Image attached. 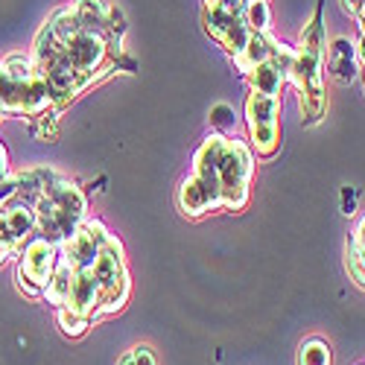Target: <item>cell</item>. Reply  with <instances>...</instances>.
<instances>
[{
  "label": "cell",
  "mask_w": 365,
  "mask_h": 365,
  "mask_svg": "<svg viewBox=\"0 0 365 365\" xmlns=\"http://www.w3.org/2000/svg\"><path fill=\"white\" fill-rule=\"evenodd\" d=\"M18 252V246H15V240H12V234L6 231V222H4V217H0V266H4L12 255Z\"/></svg>",
  "instance_id": "2e32d148"
},
{
  "label": "cell",
  "mask_w": 365,
  "mask_h": 365,
  "mask_svg": "<svg viewBox=\"0 0 365 365\" xmlns=\"http://www.w3.org/2000/svg\"><path fill=\"white\" fill-rule=\"evenodd\" d=\"M342 214H348V217L356 214V187H345L342 190Z\"/></svg>",
  "instance_id": "ac0fdd59"
},
{
  "label": "cell",
  "mask_w": 365,
  "mask_h": 365,
  "mask_svg": "<svg viewBox=\"0 0 365 365\" xmlns=\"http://www.w3.org/2000/svg\"><path fill=\"white\" fill-rule=\"evenodd\" d=\"M85 193L73 181L56 175L36 202V231L53 246L62 242L85 222Z\"/></svg>",
  "instance_id": "7a4b0ae2"
},
{
  "label": "cell",
  "mask_w": 365,
  "mask_h": 365,
  "mask_svg": "<svg viewBox=\"0 0 365 365\" xmlns=\"http://www.w3.org/2000/svg\"><path fill=\"white\" fill-rule=\"evenodd\" d=\"M56 263H58V246L47 242L44 237H29L21 249L18 287L26 295H44V287L53 278Z\"/></svg>",
  "instance_id": "8992f818"
},
{
  "label": "cell",
  "mask_w": 365,
  "mask_h": 365,
  "mask_svg": "<svg viewBox=\"0 0 365 365\" xmlns=\"http://www.w3.org/2000/svg\"><path fill=\"white\" fill-rule=\"evenodd\" d=\"M356 53H359V62H362V73H365V33H362V47H359Z\"/></svg>",
  "instance_id": "44dd1931"
},
{
  "label": "cell",
  "mask_w": 365,
  "mask_h": 365,
  "mask_svg": "<svg viewBox=\"0 0 365 365\" xmlns=\"http://www.w3.org/2000/svg\"><path fill=\"white\" fill-rule=\"evenodd\" d=\"M348 249H365V217L356 222L351 240H348Z\"/></svg>",
  "instance_id": "d6986e66"
},
{
  "label": "cell",
  "mask_w": 365,
  "mask_h": 365,
  "mask_svg": "<svg viewBox=\"0 0 365 365\" xmlns=\"http://www.w3.org/2000/svg\"><path fill=\"white\" fill-rule=\"evenodd\" d=\"M324 65H327V73L336 79L339 85H351L356 71H359V53H356V44L348 41V38H336L330 44V50L324 53Z\"/></svg>",
  "instance_id": "ba28073f"
},
{
  "label": "cell",
  "mask_w": 365,
  "mask_h": 365,
  "mask_svg": "<svg viewBox=\"0 0 365 365\" xmlns=\"http://www.w3.org/2000/svg\"><path fill=\"white\" fill-rule=\"evenodd\" d=\"M36 135H38L41 140H56V114L41 111V114L36 117Z\"/></svg>",
  "instance_id": "9a60e30c"
},
{
  "label": "cell",
  "mask_w": 365,
  "mask_h": 365,
  "mask_svg": "<svg viewBox=\"0 0 365 365\" xmlns=\"http://www.w3.org/2000/svg\"><path fill=\"white\" fill-rule=\"evenodd\" d=\"M225 135H210L202 140L196 152L193 175L178 187V210L185 217H202L207 210L222 207V190H220V158L225 149Z\"/></svg>",
  "instance_id": "3957f363"
},
{
  "label": "cell",
  "mask_w": 365,
  "mask_h": 365,
  "mask_svg": "<svg viewBox=\"0 0 365 365\" xmlns=\"http://www.w3.org/2000/svg\"><path fill=\"white\" fill-rule=\"evenodd\" d=\"M71 6H73V12H76L82 29L111 36V33H108V4H106V0H73Z\"/></svg>",
  "instance_id": "9c48e42d"
},
{
  "label": "cell",
  "mask_w": 365,
  "mask_h": 365,
  "mask_svg": "<svg viewBox=\"0 0 365 365\" xmlns=\"http://www.w3.org/2000/svg\"><path fill=\"white\" fill-rule=\"evenodd\" d=\"M278 114H281V97L257 94V91L249 94V100H246V123H249L252 143H255L260 158H272L281 149Z\"/></svg>",
  "instance_id": "5b68a950"
},
{
  "label": "cell",
  "mask_w": 365,
  "mask_h": 365,
  "mask_svg": "<svg viewBox=\"0 0 365 365\" xmlns=\"http://www.w3.org/2000/svg\"><path fill=\"white\" fill-rule=\"evenodd\" d=\"M56 319H58V324H62V330L68 333V336H82V333L91 327V322H88V319L73 316V313H68V310H58V313H56Z\"/></svg>",
  "instance_id": "7c38bea8"
},
{
  "label": "cell",
  "mask_w": 365,
  "mask_h": 365,
  "mask_svg": "<svg viewBox=\"0 0 365 365\" xmlns=\"http://www.w3.org/2000/svg\"><path fill=\"white\" fill-rule=\"evenodd\" d=\"M246 4H252V0H246Z\"/></svg>",
  "instance_id": "7402d4cb"
},
{
  "label": "cell",
  "mask_w": 365,
  "mask_h": 365,
  "mask_svg": "<svg viewBox=\"0 0 365 365\" xmlns=\"http://www.w3.org/2000/svg\"><path fill=\"white\" fill-rule=\"evenodd\" d=\"M298 365H330V345L324 339H307L298 348Z\"/></svg>",
  "instance_id": "30bf717a"
},
{
  "label": "cell",
  "mask_w": 365,
  "mask_h": 365,
  "mask_svg": "<svg viewBox=\"0 0 365 365\" xmlns=\"http://www.w3.org/2000/svg\"><path fill=\"white\" fill-rule=\"evenodd\" d=\"M117 365H158V362H155V356H152L149 348H132L129 354L120 356Z\"/></svg>",
  "instance_id": "5bb4252c"
},
{
  "label": "cell",
  "mask_w": 365,
  "mask_h": 365,
  "mask_svg": "<svg viewBox=\"0 0 365 365\" xmlns=\"http://www.w3.org/2000/svg\"><path fill=\"white\" fill-rule=\"evenodd\" d=\"M6 178V149L0 146V181Z\"/></svg>",
  "instance_id": "ffe728a7"
},
{
  "label": "cell",
  "mask_w": 365,
  "mask_h": 365,
  "mask_svg": "<svg viewBox=\"0 0 365 365\" xmlns=\"http://www.w3.org/2000/svg\"><path fill=\"white\" fill-rule=\"evenodd\" d=\"M242 18H246L249 29L252 33H269V4L266 0H252V4H246V12H242Z\"/></svg>",
  "instance_id": "8fae6325"
},
{
  "label": "cell",
  "mask_w": 365,
  "mask_h": 365,
  "mask_svg": "<svg viewBox=\"0 0 365 365\" xmlns=\"http://www.w3.org/2000/svg\"><path fill=\"white\" fill-rule=\"evenodd\" d=\"M255 175V158L249 146L228 138L222 158H220V190H222V207L228 210H242L249 202V187Z\"/></svg>",
  "instance_id": "277c9868"
},
{
  "label": "cell",
  "mask_w": 365,
  "mask_h": 365,
  "mask_svg": "<svg viewBox=\"0 0 365 365\" xmlns=\"http://www.w3.org/2000/svg\"><path fill=\"white\" fill-rule=\"evenodd\" d=\"M322 4L316 6L310 24L304 26L301 33V44L292 56L289 65V79L298 94H301V114L304 123H319L324 114V24H322Z\"/></svg>",
  "instance_id": "6da1fadb"
},
{
  "label": "cell",
  "mask_w": 365,
  "mask_h": 365,
  "mask_svg": "<svg viewBox=\"0 0 365 365\" xmlns=\"http://www.w3.org/2000/svg\"><path fill=\"white\" fill-rule=\"evenodd\" d=\"M205 29H207V36L217 38L231 56H240L252 36L246 18L237 12H228V9H220V6H205Z\"/></svg>",
  "instance_id": "52a82bcc"
},
{
  "label": "cell",
  "mask_w": 365,
  "mask_h": 365,
  "mask_svg": "<svg viewBox=\"0 0 365 365\" xmlns=\"http://www.w3.org/2000/svg\"><path fill=\"white\" fill-rule=\"evenodd\" d=\"M210 123H214V126H220V129H228V126H234V111H231V106L220 103V106H214V108H210Z\"/></svg>",
  "instance_id": "e0dca14e"
},
{
  "label": "cell",
  "mask_w": 365,
  "mask_h": 365,
  "mask_svg": "<svg viewBox=\"0 0 365 365\" xmlns=\"http://www.w3.org/2000/svg\"><path fill=\"white\" fill-rule=\"evenodd\" d=\"M348 272L359 287H365V249H348Z\"/></svg>",
  "instance_id": "4fadbf2b"
}]
</instances>
